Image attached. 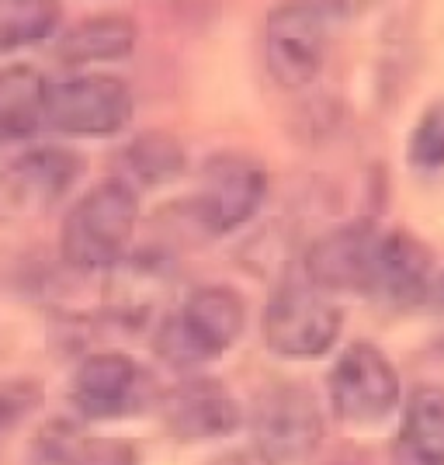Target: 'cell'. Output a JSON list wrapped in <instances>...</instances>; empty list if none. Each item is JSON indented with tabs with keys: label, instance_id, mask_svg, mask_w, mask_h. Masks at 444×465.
Here are the masks:
<instances>
[{
	"label": "cell",
	"instance_id": "obj_14",
	"mask_svg": "<svg viewBox=\"0 0 444 465\" xmlns=\"http://www.w3.org/2000/svg\"><path fill=\"white\" fill-rule=\"evenodd\" d=\"M392 465H444V392L417 386L392 441Z\"/></svg>",
	"mask_w": 444,
	"mask_h": 465
},
{
	"label": "cell",
	"instance_id": "obj_21",
	"mask_svg": "<svg viewBox=\"0 0 444 465\" xmlns=\"http://www.w3.org/2000/svg\"><path fill=\"white\" fill-rule=\"evenodd\" d=\"M39 396L42 392L35 382H7V386H0V430L18 424L25 413H32Z\"/></svg>",
	"mask_w": 444,
	"mask_h": 465
},
{
	"label": "cell",
	"instance_id": "obj_2",
	"mask_svg": "<svg viewBox=\"0 0 444 465\" xmlns=\"http://www.w3.org/2000/svg\"><path fill=\"white\" fill-rule=\"evenodd\" d=\"M247 323V306L230 285H205L192 292L181 310L167 312L156 327L153 348L177 369L205 365L236 344Z\"/></svg>",
	"mask_w": 444,
	"mask_h": 465
},
{
	"label": "cell",
	"instance_id": "obj_15",
	"mask_svg": "<svg viewBox=\"0 0 444 465\" xmlns=\"http://www.w3.org/2000/svg\"><path fill=\"white\" fill-rule=\"evenodd\" d=\"M135 25L122 15H97L74 25L56 42V59L66 66H91V63H115L135 49Z\"/></svg>",
	"mask_w": 444,
	"mask_h": 465
},
{
	"label": "cell",
	"instance_id": "obj_3",
	"mask_svg": "<svg viewBox=\"0 0 444 465\" xmlns=\"http://www.w3.org/2000/svg\"><path fill=\"white\" fill-rule=\"evenodd\" d=\"M344 327V312L323 289H316L306 272H289L264 306V341L281 358H320L327 354Z\"/></svg>",
	"mask_w": 444,
	"mask_h": 465
},
{
	"label": "cell",
	"instance_id": "obj_11",
	"mask_svg": "<svg viewBox=\"0 0 444 465\" xmlns=\"http://www.w3.org/2000/svg\"><path fill=\"white\" fill-rule=\"evenodd\" d=\"M84 174V156L66 146H35L7 163L0 174V198L18 213H45Z\"/></svg>",
	"mask_w": 444,
	"mask_h": 465
},
{
	"label": "cell",
	"instance_id": "obj_8",
	"mask_svg": "<svg viewBox=\"0 0 444 465\" xmlns=\"http://www.w3.org/2000/svg\"><path fill=\"white\" fill-rule=\"evenodd\" d=\"M330 407L344 424H382L400 407V375L375 344H350L330 371Z\"/></svg>",
	"mask_w": 444,
	"mask_h": 465
},
{
	"label": "cell",
	"instance_id": "obj_16",
	"mask_svg": "<svg viewBox=\"0 0 444 465\" xmlns=\"http://www.w3.org/2000/svg\"><path fill=\"white\" fill-rule=\"evenodd\" d=\"M35 465H135V448L122 438H87L70 424H49L32 445Z\"/></svg>",
	"mask_w": 444,
	"mask_h": 465
},
{
	"label": "cell",
	"instance_id": "obj_17",
	"mask_svg": "<svg viewBox=\"0 0 444 465\" xmlns=\"http://www.w3.org/2000/svg\"><path fill=\"white\" fill-rule=\"evenodd\" d=\"M49 80L35 66L15 63L0 70V139H28L45 125Z\"/></svg>",
	"mask_w": 444,
	"mask_h": 465
},
{
	"label": "cell",
	"instance_id": "obj_5",
	"mask_svg": "<svg viewBox=\"0 0 444 465\" xmlns=\"http://www.w3.org/2000/svg\"><path fill=\"white\" fill-rule=\"evenodd\" d=\"M253 451L268 465H295L323 441V413L316 396L295 382H274L253 403Z\"/></svg>",
	"mask_w": 444,
	"mask_h": 465
},
{
	"label": "cell",
	"instance_id": "obj_23",
	"mask_svg": "<svg viewBox=\"0 0 444 465\" xmlns=\"http://www.w3.org/2000/svg\"><path fill=\"white\" fill-rule=\"evenodd\" d=\"M427 306H434L438 316L444 320V272L438 274V282H434V292H430V302H427ZM441 344H444V337H441Z\"/></svg>",
	"mask_w": 444,
	"mask_h": 465
},
{
	"label": "cell",
	"instance_id": "obj_20",
	"mask_svg": "<svg viewBox=\"0 0 444 465\" xmlns=\"http://www.w3.org/2000/svg\"><path fill=\"white\" fill-rule=\"evenodd\" d=\"M406 156H409V163L420 174H438V171H444V101H434L424 115H420V122L413 125Z\"/></svg>",
	"mask_w": 444,
	"mask_h": 465
},
{
	"label": "cell",
	"instance_id": "obj_1",
	"mask_svg": "<svg viewBox=\"0 0 444 465\" xmlns=\"http://www.w3.org/2000/svg\"><path fill=\"white\" fill-rule=\"evenodd\" d=\"M139 219V198L122 177L94 184L66 213L59 230V253L77 272H112L122 264Z\"/></svg>",
	"mask_w": 444,
	"mask_h": 465
},
{
	"label": "cell",
	"instance_id": "obj_22",
	"mask_svg": "<svg viewBox=\"0 0 444 465\" xmlns=\"http://www.w3.org/2000/svg\"><path fill=\"white\" fill-rule=\"evenodd\" d=\"M212 465H268L257 451H230V455H222V459H215Z\"/></svg>",
	"mask_w": 444,
	"mask_h": 465
},
{
	"label": "cell",
	"instance_id": "obj_6",
	"mask_svg": "<svg viewBox=\"0 0 444 465\" xmlns=\"http://www.w3.org/2000/svg\"><path fill=\"white\" fill-rule=\"evenodd\" d=\"M268 194L264 167L247 153H215L205 160L192 194V219L212 236L247 226Z\"/></svg>",
	"mask_w": 444,
	"mask_h": 465
},
{
	"label": "cell",
	"instance_id": "obj_7",
	"mask_svg": "<svg viewBox=\"0 0 444 465\" xmlns=\"http://www.w3.org/2000/svg\"><path fill=\"white\" fill-rule=\"evenodd\" d=\"M133 122V91L112 74H84L49 84L45 125L63 136H115Z\"/></svg>",
	"mask_w": 444,
	"mask_h": 465
},
{
	"label": "cell",
	"instance_id": "obj_12",
	"mask_svg": "<svg viewBox=\"0 0 444 465\" xmlns=\"http://www.w3.org/2000/svg\"><path fill=\"white\" fill-rule=\"evenodd\" d=\"M146 371L122 351H101L80 361L70 382V400L87 420H112L135 410Z\"/></svg>",
	"mask_w": 444,
	"mask_h": 465
},
{
	"label": "cell",
	"instance_id": "obj_9",
	"mask_svg": "<svg viewBox=\"0 0 444 465\" xmlns=\"http://www.w3.org/2000/svg\"><path fill=\"white\" fill-rule=\"evenodd\" d=\"M379 240H382V226H375L371 219L344 223L337 230L323 232L306 251L302 272L316 289H323L327 295L330 292H361V295H368Z\"/></svg>",
	"mask_w": 444,
	"mask_h": 465
},
{
	"label": "cell",
	"instance_id": "obj_4",
	"mask_svg": "<svg viewBox=\"0 0 444 465\" xmlns=\"http://www.w3.org/2000/svg\"><path fill=\"white\" fill-rule=\"evenodd\" d=\"M344 4H281L264 25L268 74L281 87L299 91L316 80L327 59L333 21L344 18Z\"/></svg>",
	"mask_w": 444,
	"mask_h": 465
},
{
	"label": "cell",
	"instance_id": "obj_10",
	"mask_svg": "<svg viewBox=\"0 0 444 465\" xmlns=\"http://www.w3.org/2000/svg\"><path fill=\"white\" fill-rule=\"evenodd\" d=\"M434 282H438L434 253L427 251L413 232L382 230L368 295L396 306V310H413V306L430 302Z\"/></svg>",
	"mask_w": 444,
	"mask_h": 465
},
{
	"label": "cell",
	"instance_id": "obj_18",
	"mask_svg": "<svg viewBox=\"0 0 444 465\" xmlns=\"http://www.w3.org/2000/svg\"><path fill=\"white\" fill-rule=\"evenodd\" d=\"M122 171L125 184L133 188H156L181 177L184 171V146L171 133H139V136L122 150Z\"/></svg>",
	"mask_w": 444,
	"mask_h": 465
},
{
	"label": "cell",
	"instance_id": "obj_19",
	"mask_svg": "<svg viewBox=\"0 0 444 465\" xmlns=\"http://www.w3.org/2000/svg\"><path fill=\"white\" fill-rule=\"evenodd\" d=\"M59 25V7L45 0H0V53L49 39Z\"/></svg>",
	"mask_w": 444,
	"mask_h": 465
},
{
	"label": "cell",
	"instance_id": "obj_13",
	"mask_svg": "<svg viewBox=\"0 0 444 465\" xmlns=\"http://www.w3.org/2000/svg\"><path fill=\"white\" fill-rule=\"evenodd\" d=\"M163 420L184 441L226 438L243 424V410L232 400L222 382L215 379H192L167 396Z\"/></svg>",
	"mask_w": 444,
	"mask_h": 465
}]
</instances>
